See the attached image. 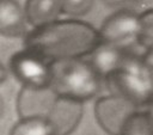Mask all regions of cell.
<instances>
[{
	"label": "cell",
	"mask_w": 153,
	"mask_h": 135,
	"mask_svg": "<svg viewBox=\"0 0 153 135\" xmlns=\"http://www.w3.org/2000/svg\"><path fill=\"white\" fill-rule=\"evenodd\" d=\"M137 111L129 100L117 96H105L97 99L94 116L100 128L109 135H120L126 122Z\"/></svg>",
	"instance_id": "5b68a950"
},
{
	"label": "cell",
	"mask_w": 153,
	"mask_h": 135,
	"mask_svg": "<svg viewBox=\"0 0 153 135\" xmlns=\"http://www.w3.org/2000/svg\"><path fill=\"white\" fill-rule=\"evenodd\" d=\"M25 16L17 0H0V35L22 37L26 35Z\"/></svg>",
	"instance_id": "30bf717a"
},
{
	"label": "cell",
	"mask_w": 153,
	"mask_h": 135,
	"mask_svg": "<svg viewBox=\"0 0 153 135\" xmlns=\"http://www.w3.org/2000/svg\"><path fill=\"white\" fill-rule=\"evenodd\" d=\"M139 16L140 13L129 10H118L109 16L98 30L100 42L129 48L136 39L139 31Z\"/></svg>",
	"instance_id": "277c9868"
},
{
	"label": "cell",
	"mask_w": 153,
	"mask_h": 135,
	"mask_svg": "<svg viewBox=\"0 0 153 135\" xmlns=\"http://www.w3.org/2000/svg\"><path fill=\"white\" fill-rule=\"evenodd\" d=\"M100 43L98 30L75 19L56 20L33 29L25 36V50L45 62L81 59L90 55Z\"/></svg>",
	"instance_id": "6da1fadb"
},
{
	"label": "cell",
	"mask_w": 153,
	"mask_h": 135,
	"mask_svg": "<svg viewBox=\"0 0 153 135\" xmlns=\"http://www.w3.org/2000/svg\"><path fill=\"white\" fill-rule=\"evenodd\" d=\"M49 87L57 97L85 102L93 98L100 91L102 79L81 59L59 60L48 63Z\"/></svg>",
	"instance_id": "3957f363"
},
{
	"label": "cell",
	"mask_w": 153,
	"mask_h": 135,
	"mask_svg": "<svg viewBox=\"0 0 153 135\" xmlns=\"http://www.w3.org/2000/svg\"><path fill=\"white\" fill-rule=\"evenodd\" d=\"M56 98L49 86H23L17 97V112L20 118H45Z\"/></svg>",
	"instance_id": "ba28073f"
},
{
	"label": "cell",
	"mask_w": 153,
	"mask_h": 135,
	"mask_svg": "<svg viewBox=\"0 0 153 135\" xmlns=\"http://www.w3.org/2000/svg\"><path fill=\"white\" fill-rule=\"evenodd\" d=\"M127 54L128 48L100 42L88 55L90 60L87 62L100 79H105L121 68Z\"/></svg>",
	"instance_id": "9c48e42d"
},
{
	"label": "cell",
	"mask_w": 153,
	"mask_h": 135,
	"mask_svg": "<svg viewBox=\"0 0 153 135\" xmlns=\"http://www.w3.org/2000/svg\"><path fill=\"white\" fill-rule=\"evenodd\" d=\"M106 6L112 7V8H118V10H129L137 12V7H142L143 2H147L151 5L152 0H102Z\"/></svg>",
	"instance_id": "2e32d148"
},
{
	"label": "cell",
	"mask_w": 153,
	"mask_h": 135,
	"mask_svg": "<svg viewBox=\"0 0 153 135\" xmlns=\"http://www.w3.org/2000/svg\"><path fill=\"white\" fill-rule=\"evenodd\" d=\"M6 78H7V70L2 66V63H0V84L4 82L6 80Z\"/></svg>",
	"instance_id": "e0dca14e"
},
{
	"label": "cell",
	"mask_w": 153,
	"mask_h": 135,
	"mask_svg": "<svg viewBox=\"0 0 153 135\" xmlns=\"http://www.w3.org/2000/svg\"><path fill=\"white\" fill-rule=\"evenodd\" d=\"M84 105L79 100L57 97L45 117L50 135H71L79 125Z\"/></svg>",
	"instance_id": "52a82bcc"
},
{
	"label": "cell",
	"mask_w": 153,
	"mask_h": 135,
	"mask_svg": "<svg viewBox=\"0 0 153 135\" xmlns=\"http://www.w3.org/2000/svg\"><path fill=\"white\" fill-rule=\"evenodd\" d=\"M10 69L14 74V76L23 84V86H49L48 62L27 50L16 53L11 57Z\"/></svg>",
	"instance_id": "8992f818"
},
{
	"label": "cell",
	"mask_w": 153,
	"mask_h": 135,
	"mask_svg": "<svg viewBox=\"0 0 153 135\" xmlns=\"http://www.w3.org/2000/svg\"><path fill=\"white\" fill-rule=\"evenodd\" d=\"M135 43L146 53L152 50L153 45V11H143L139 16V31Z\"/></svg>",
	"instance_id": "4fadbf2b"
},
{
	"label": "cell",
	"mask_w": 153,
	"mask_h": 135,
	"mask_svg": "<svg viewBox=\"0 0 153 135\" xmlns=\"http://www.w3.org/2000/svg\"><path fill=\"white\" fill-rule=\"evenodd\" d=\"M10 135H50L45 118H20Z\"/></svg>",
	"instance_id": "5bb4252c"
},
{
	"label": "cell",
	"mask_w": 153,
	"mask_h": 135,
	"mask_svg": "<svg viewBox=\"0 0 153 135\" xmlns=\"http://www.w3.org/2000/svg\"><path fill=\"white\" fill-rule=\"evenodd\" d=\"M4 109H5V106H4V102H2V99H1V97H0V118H1L2 115H4Z\"/></svg>",
	"instance_id": "ac0fdd59"
},
{
	"label": "cell",
	"mask_w": 153,
	"mask_h": 135,
	"mask_svg": "<svg viewBox=\"0 0 153 135\" xmlns=\"http://www.w3.org/2000/svg\"><path fill=\"white\" fill-rule=\"evenodd\" d=\"M60 13V0H26L24 16L35 29L56 22Z\"/></svg>",
	"instance_id": "8fae6325"
},
{
	"label": "cell",
	"mask_w": 153,
	"mask_h": 135,
	"mask_svg": "<svg viewBox=\"0 0 153 135\" xmlns=\"http://www.w3.org/2000/svg\"><path fill=\"white\" fill-rule=\"evenodd\" d=\"M152 65V50L137 54L128 48L121 68L104 79L111 94L124 98L137 108L149 105L153 92Z\"/></svg>",
	"instance_id": "7a4b0ae2"
},
{
	"label": "cell",
	"mask_w": 153,
	"mask_h": 135,
	"mask_svg": "<svg viewBox=\"0 0 153 135\" xmlns=\"http://www.w3.org/2000/svg\"><path fill=\"white\" fill-rule=\"evenodd\" d=\"M120 135H152L151 111H136L131 115Z\"/></svg>",
	"instance_id": "7c38bea8"
},
{
	"label": "cell",
	"mask_w": 153,
	"mask_h": 135,
	"mask_svg": "<svg viewBox=\"0 0 153 135\" xmlns=\"http://www.w3.org/2000/svg\"><path fill=\"white\" fill-rule=\"evenodd\" d=\"M94 0H60L61 12L69 16H84L90 12Z\"/></svg>",
	"instance_id": "9a60e30c"
}]
</instances>
